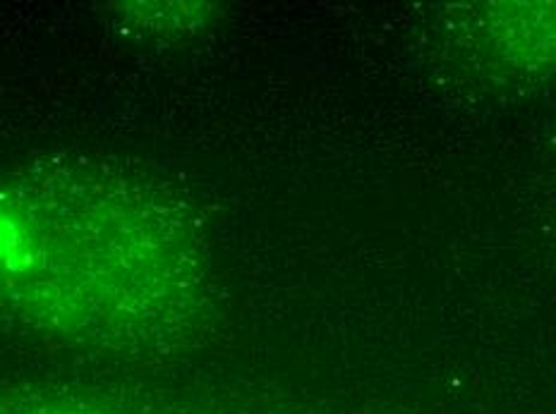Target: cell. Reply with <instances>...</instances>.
Wrapping results in <instances>:
<instances>
[{
	"instance_id": "cell-1",
	"label": "cell",
	"mask_w": 556,
	"mask_h": 414,
	"mask_svg": "<svg viewBox=\"0 0 556 414\" xmlns=\"http://www.w3.org/2000/svg\"><path fill=\"white\" fill-rule=\"evenodd\" d=\"M208 300L206 259L176 206L125 180L0 182V321L109 350L192 336Z\"/></svg>"
},
{
	"instance_id": "cell-2",
	"label": "cell",
	"mask_w": 556,
	"mask_h": 414,
	"mask_svg": "<svg viewBox=\"0 0 556 414\" xmlns=\"http://www.w3.org/2000/svg\"><path fill=\"white\" fill-rule=\"evenodd\" d=\"M444 51L482 79L535 82L556 73V0H496L444 10Z\"/></svg>"
},
{
	"instance_id": "cell-3",
	"label": "cell",
	"mask_w": 556,
	"mask_h": 414,
	"mask_svg": "<svg viewBox=\"0 0 556 414\" xmlns=\"http://www.w3.org/2000/svg\"><path fill=\"white\" fill-rule=\"evenodd\" d=\"M0 414H147L121 400L63 388L0 390Z\"/></svg>"
}]
</instances>
